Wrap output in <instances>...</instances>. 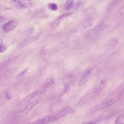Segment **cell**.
Listing matches in <instances>:
<instances>
[{"label": "cell", "mask_w": 124, "mask_h": 124, "mask_svg": "<svg viewBox=\"0 0 124 124\" xmlns=\"http://www.w3.org/2000/svg\"><path fill=\"white\" fill-rule=\"evenodd\" d=\"M102 89V87L100 85L95 86L79 101L78 105H81L89 102L99 94Z\"/></svg>", "instance_id": "1"}, {"label": "cell", "mask_w": 124, "mask_h": 124, "mask_svg": "<svg viewBox=\"0 0 124 124\" xmlns=\"http://www.w3.org/2000/svg\"><path fill=\"white\" fill-rule=\"evenodd\" d=\"M122 95L119 94L110 100L104 101L91 108L90 111L94 112L107 108L112 105L121 98Z\"/></svg>", "instance_id": "2"}, {"label": "cell", "mask_w": 124, "mask_h": 124, "mask_svg": "<svg viewBox=\"0 0 124 124\" xmlns=\"http://www.w3.org/2000/svg\"><path fill=\"white\" fill-rule=\"evenodd\" d=\"M95 70L93 68L87 70L84 74L83 76L79 82L78 86L79 87L84 85L88 80L94 75Z\"/></svg>", "instance_id": "3"}, {"label": "cell", "mask_w": 124, "mask_h": 124, "mask_svg": "<svg viewBox=\"0 0 124 124\" xmlns=\"http://www.w3.org/2000/svg\"><path fill=\"white\" fill-rule=\"evenodd\" d=\"M104 27L103 23H99L88 31L86 33V36L88 37L93 36L101 31Z\"/></svg>", "instance_id": "4"}, {"label": "cell", "mask_w": 124, "mask_h": 124, "mask_svg": "<svg viewBox=\"0 0 124 124\" xmlns=\"http://www.w3.org/2000/svg\"><path fill=\"white\" fill-rule=\"evenodd\" d=\"M53 115L46 116L34 121L25 124H45L48 122L54 121Z\"/></svg>", "instance_id": "5"}, {"label": "cell", "mask_w": 124, "mask_h": 124, "mask_svg": "<svg viewBox=\"0 0 124 124\" xmlns=\"http://www.w3.org/2000/svg\"><path fill=\"white\" fill-rule=\"evenodd\" d=\"M74 112V110L71 108L67 107L53 115L56 120L59 118L68 114L73 113Z\"/></svg>", "instance_id": "6"}, {"label": "cell", "mask_w": 124, "mask_h": 124, "mask_svg": "<svg viewBox=\"0 0 124 124\" xmlns=\"http://www.w3.org/2000/svg\"><path fill=\"white\" fill-rule=\"evenodd\" d=\"M17 24V22L16 21L10 20L4 24L2 26V28L3 30L5 31H9L15 28Z\"/></svg>", "instance_id": "7"}, {"label": "cell", "mask_w": 124, "mask_h": 124, "mask_svg": "<svg viewBox=\"0 0 124 124\" xmlns=\"http://www.w3.org/2000/svg\"><path fill=\"white\" fill-rule=\"evenodd\" d=\"M39 102V100L38 99L34 100L28 103L21 110V112L23 113H26L29 112L38 104Z\"/></svg>", "instance_id": "8"}, {"label": "cell", "mask_w": 124, "mask_h": 124, "mask_svg": "<svg viewBox=\"0 0 124 124\" xmlns=\"http://www.w3.org/2000/svg\"><path fill=\"white\" fill-rule=\"evenodd\" d=\"M71 13H70L63 14L60 16L58 18L51 23L53 27H55L65 17L70 15Z\"/></svg>", "instance_id": "9"}, {"label": "cell", "mask_w": 124, "mask_h": 124, "mask_svg": "<svg viewBox=\"0 0 124 124\" xmlns=\"http://www.w3.org/2000/svg\"><path fill=\"white\" fill-rule=\"evenodd\" d=\"M11 4L17 8H21L25 7V6L19 0H12L10 1Z\"/></svg>", "instance_id": "10"}, {"label": "cell", "mask_w": 124, "mask_h": 124, "mask_svg": "<svg viewBox=\"0 0 124 124\" xmlns=\"http://www.w3.org/2000/svg\"><path fill=\"white\" fill-rule=\"evenodd\" d=\"M38 91H36L27 96L24 99V102L25 104L31 101L38 93Z\"/></svg>", "instance_id": "11"}, {"label": "cell", "mask_w": 124, "mask_h": 124, "mask_svg": "<svg viewBox=\"0 0 124 124\" xmlns=\"http://www.w3.org/2000/svg\"><path fill=\"white\" fill-rule=\"evenodd\" d=\"M55 80L52 77L48 78L46 80L45 83V89L51 86L54 83Z\"/></svg>", "instance_id": "12"}, {"label": "cell", "mask_w": 124, "mask_h": 124, "mask_svg": "<svg viewBox=\"0 0 124 124\" xmlns=\"http://www.w3.org/2000/svg\"><path fill=\"white\" fill-rule=\"evenodd\" d=\"M115 124H124V113H122L119 115L118 117L115 121Z\"/></svg>", "instance_id": "13"}, {"label": "cell", "mask_w": 124, "mask_h": 124, "mask_svg": "<svg viewBox=\"0 0 124 124\" xmlns=\"http://www.w3.org/2000/svg\"><path fill=\"white\" fill-rule=\"evenodd\" d=\"M73 4V0H67L64 5V9L65 10H68L70 9L72 7Z\"/></svg>", "instance_id": "14"}, {"label": "cell", "mask_w": 124, "mask_h": 124, "mask_svg": "<svg viewBox=\"0 0 124 124\" xmlns=\"http://www.w3.org/2000/svg\"><path fill=\"white\" fill-rule=\"evenodd\" d=\"M48 7L49 9L54 11L57 10L58 8V7L57 5L54 3H49L48 4Z\"/></svg>", "instance_id": "15"}, {"label": "cell", "mask_w": 124, "mask_h": 124, "mask_svg": "<svg viewBox=\"0 0 124 124\" xmlns=\"http://www.w3.org/2000/svg\"><path fill=\"white\" fill-rule=\"evenodd\" d=\"M6 49V47L3 45L2 40L0 39V53L3 52Z\"/></svg>", "instance_id": "16"}, {"label": "cell", "mask_w": 124, "mask_h": 124, "mask_svg": "<svg viewBox=\"0 0 124 124\" xmlns=\"http://www.w3.org/2000/svg\"><path fill=\"white\" fill-rule=\"evenodd\" d=\"M70 88L69 85L68 84L65 85L64 86V92L65 93H67L69 91Z\"/></svg>", "instance_id": "17"}, {"label": "cell", "mask_w": 124, "mask_h": 124, "mask_svg": "<svg viewBox=\"0 0 124 124\" xmlns=\"http://www.w3.org/2000/svg\"><path fill=\"white\" fill-rule=\"evenodd\" d=\"M97 122L96 121L86 122L83 123L82 124H96Z\"/></svg>", "instance_id": "18"}, {"label": "cell", "mask_w": 124, "mask_h": 124, "mask_svg": "<svg viewBox=\"0 0 124 124\" xmlns=\"http://www.w3.org/2000/svg\"><path fill=\"white\" fill-rule=\"evenodd\" d=\"M28 68H27L23 71L21 72L18 75V77H20L24 74L28 70Z\"/></svg>", "instance_id": "19"}, {"label": "cell", "mask_w": 124, "mask_h": 124, "mask_svg": "<svg viewBox=\"0 0 124 124\" xmlns=\"http://www.w3.org/2000/svg\"><path fill=\"white\" fill-rule=\"evenodd\" d=\"M6 98L8 99H10L11 97L10 94L9 93H7L6 95Z\"/></svg>", "instance_id": "20"}, {"label": "cell", "mask_w": 124, "mask_h": 124, "mask_svg": "<svg viewBox=\"0 0 124 124\" xmlns=\"http://www.w3.org/2000/svg\"><path fill=\"white\" fill-rule=\"evenodd\" d=\"M4 20V18L0 16V22H3Z\"/></svg>", "instance_id": "21"}, {"label": "cell", "mask_w": 124, "mask_h": 124, "mask_svg": "<svg viewBox=\"0 0 124 124\" xmlns=\"http://www.w3.org/2000/svg\"><path fill=\"white\" fill-rule=\"evenodd\" d=\"M104 80H102L101 82V84H102L103 83H104Z\"/></svg>", "instance_id": "22"}]
</instances>
